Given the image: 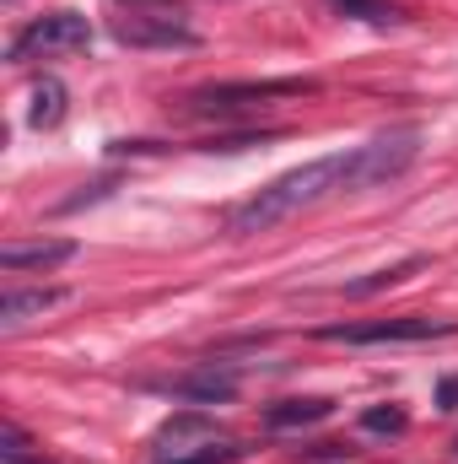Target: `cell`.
<instances>
[{
  "mask_svg": "<svg viewBox=\"0 0 458 464\" xmlns=\"http://www.w3.org/2000/svg\"><path fill=\"white\" fill-rule=\"evenodd\" d=\"M345 189H356V146L335 151V157H319V162H302V168L281 173L275 184H264L253 200H243L227 217V232L232 237H259V232L281 227V222L313 211L319 200L345 195Z\"/></svg>",
  "mask_w": 458,
  "mask_h": 464,
  "instance_id": "obj_1",
  "label": "cell"
},
{
  "mask_svg": "<svg viewBox=\"0 0 458 464\" xmlns=\"http://www.w3.org/2000/svg\"><path fill=\"white\" fill-rule=\"evenodd\" d=\"M286 98H319L313 76H275V82H216V87H195L178 98V109L189 119H253Z\"/></svg>",
  "mask_w": 458,
  "mask_h": 464,
  "instance_id": "obj_2",
  "label": "cell"
},
{
  "mask_svg": "<svg viewBox=\"0 0 458 464\" xmlns=\"http://www.w3.org/2000/svg\"><path fill=\"white\" fill-rule=\"evenodd\" d=\"M109 33L124 49H195L184 0H109Z\"/></svg>",
  "mask_w": 458,
  "mask_h": 464,
  "instance_id": "obj_3",
  "label": "cell"
},
{
  "mask_svg": "<svg viewBox=\"0 0 458 464\" xmlns=\"http://www.w3.org/2000/svg\"><path fill=\"white\" fill-rule=\"evenodd\" d=\"M92 44V22L81 11H49V16H33L27 27L11 33L5 44V60L11 65H27V60H54V54H76Z\"/></svg>",
  "mask_w": 458,
  "mask_h": 464,
  "instance_id": "obj_4",
  "label": "cell"
},
{
  "mask_svg": "<svg viewBox=\"0 0 458 464\" xmlns=\"http://www.w3.org/2000/svg\"><path fill=\"white\" fill-rule=\"evenodd\" d=\"M458 335V319H426V314H394V319H367V324H324L319 341L335 346H415V341H443Z\"/></svg>",
  "mask_w": 458,
  "mask_h": 464,
  "instance_id": "obj_5",
  "label": "cell"
},
{
  "mask_svg": "<svg viewBox=\"0 0 458 464\" xmlns=\"http://www.w3.org/2000/svg\"><path fill=\"white\" fill-rule=\"evenodd\" d=\"M415 157H421V130L415 124L372 135L367 146H356V189H372V184H388V179L410 173Z\"/></svg>",
  "mask_w": 458,
  "mask_h": 464,
  "instance_id": "obj_6",
  "label": "cell"
},
{
  "mask_svg": "<svg viewBox=\"0 0 458 464\" xmlns=\"http://www.w3.org/2000/svg\"><path fill=\"white\" fill-rule=\"evenodd\" d=\"M162 389H167L173 400H189V405H232V400H237V372L222 367V362H200V367L167 378Z\"/></svg>",
  "mask_w": 458,
  "mask_h": 464,
  "instance_id": "obj_7",
  "label": "cell"
},
{
  "mask_svg": "<svg viewBox=\"0 0 458 464\" xmlns=\"http://www.w3.org/2000/svg\"><path fill=\"white\" fill-rule=\"evenodd\" d=\"M76 259V243L71 237H43V243H11L5 254H0V270L5 276H49V270H60V265H71Z\"/></svg>",
  "mask_w": 458,
  "mask_h": 464,
  "instance_id": "obj_8",
  "label": "cell"
},
{
  "mask_svg": "<svg viewBox=\"0 0 458 464\" xmlns=\"http://www.w3.org/2000/svg\"><path fill=\"white\" fill-rule=\"evenodd\" d=\"M71 303V286H11L5 297H0V324L5 330H16V324H27V319H43L49 308H65Z\"/></svg>",
  "mask_w": 458,
  "mask_h": 464,
  "instance_id": "obj_9",
  "label": "cell"
},
{
  "mask_svg": "<svg viewBox=\"0 0 458 464\" xmlns=\"http://www.w3.org/2000/svg\"><path fill=\"white\" fill-rule=\"evenodd\" d=\"M324 416H335V400H324V394H313V400H281V405L264 411V427L270 432H291V427H313Z\"/></svg>",
  "mask_w": 458,
  "mask_h": 464,
  "instance_id": "obj_10",
  "label": "cell"
},
{
  "mask_svg": "<svg viewBox=\"0 0 458 464\" xmlns=\"http://www.w3.org/2000/svg\"><path fill=\"white\" fill-rule=\"evenodd\" d=\"M65 103H71V92L54 82V76H43L38 87H33V103H27V124L33 130H54L60 119H65Z\"/></svg>",
  "mask_w": 458,
  "mask_h": 464,
  "instance_id": "obj_11",
  "label": "cell"
},
{
  "mask_svg": "<svg viewBox=\"0 0 458 464\" xmlns=\"http://www.w3.org/2000/svg\"><path fill=\"white\" fill-rule=\"evenodd\" d=\"M340 16H356V22H372V27H399L405 11L394 0H329Z\"/></svg>",
  "mask_w": 458,
  "mask_h": 464,
  "instance_id": "obj_12",
  "label": "cell"
},
{
  "mask_svg": "<svg viewBox=\"0 0 458 464\" xmlns=\"http://www.w3.org/2000/svg\"><path fill=\"white\" fill-rule=\"evenodd\" d=\"M248 454V449H237V443H216V438H205L200 449H184V454H173L167 464H237Z\"/></svg>",
  "mask_w": 458,
  "mask_h": 464,
  "instance_id": "obj_13",
  "label": "cell"
},
{
  "mask_svg": "<svg viewBox=\"0 0 458 464\" xmlns=\"http://www.w3.org/2000/svg\"><path fill=\"white\" fill-rule=\"evenodd\" d=\"M415 270H426V259L415 254V259H405V265H394V270H377V276H367V281H356L350 286V297H372V292H383V286H399L405 276H415Z\"/></svg>",
  "mask_w": 458,
  "mask_h": 464,
  "instance_id": "obj_14",
  "label": "cell"
},
{
  "mask_svg": "<svg viewBox=\"0 0 458 464\" xmlns=\"http://www.w3.org/2000/svg\"><path fill=\"white\" fill-rule=\"evenodd\" d=\"M27 449H33V438H27L16 421H5V427H0V464H54V459H33Z\"/></svg>",
  "mask_w": 458,
  "mask_h": 464,
  "instance_id": "obj_15",
  "label": "cell"
},
{
  "mask_svg": "<svg viewBox=\"0 0 458 464\" xmlns=\"http://www.w3.org/2000/svg\"><path fill=\"white\" fill-rule=\"evenodd\" d=\"M410 427V416L399 411V405H372V411H361V432H405Z\"/></svg>",
  "mask_w": 458,
  "mask_h": 464,
  "instance_id": "obj_16",
  "label": "cell"
},
{
  "mask_svg": "<svg viewBox=\"0 0 458 464\" xmlns=\"http://www.w3.org/2000/svg\"><path fill=\"white\" fill-rule=\"evenodd\" d=\"M281 130H237V135H211V140H200V151H243V146H264V140H275Z\"/></svg>",
  "mask_w": 458,
  "mask_h": 464,
  "instance_id": "obj_17",
  "label": "cell"
},
{
  "mask_svg": "<svg viewBox=\"0 0 458 464\" xmlns=\"http://www.w3.org/2000/svg\"><path fill=\"white\" fill-rule=\"evenodd\" d=\"M437 411H458V372L437 383Z\"/></svg>",
  "mask_w": 458,
  "mask_h": 464,
  "instance_id": "obj_18",
  "label": "cell"
},
{
  "mask_svg": "<svg viewBox=\"0 0 458 464\" xmlns=\"http://www.w3.org/2000/svg\"><path fill=\"white\" fill-rule=\"evenodd\" d=\"M356 449H345V443H319V449H308L302 459H350Z\"/></svg>",
  "mask_w": 458,
  "mask_h": 464,
  "instance_id": "obj_19",
  "label": "cell"
},
{
  "mask_svg": "<svg viewBox=\"0 0 458 464\" xmlns=\"http://www.w3.org/2000/svg\"><path fill=\"white\" fill-rule=\"evenodd\" d=\"M5 5H16V0H5Z\"/></svg>",
  "mask_w": 458,
  "mask_h": 464,
  "instance_id": "obj_20",
  "label": "cell"
}]
</instances>
